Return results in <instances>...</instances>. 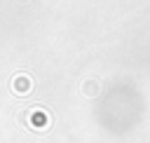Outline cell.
<instances>
[{
  "label": "cell",
  "instance_id": "obj_3",
  "mask_svg": "<svg viewBox=\"0 0 150 143\" xmlns=\"http://www.w3.org/2000/svg\"><path fill=\"white\" fill-rule=\"evenodd\" d=\"M82 94H87L89 98L98 96V82H96V80H89V82H84V84H82Z\"/></svg>",
  "mask_w": 150,
  "mask_h": 143
},
{
  "label": "cell",
  "instance_id": "obj_1",
  "mask_svg": "<svg viewBox=\"0 0 150 143\" xmlns=\"http://www.w3.org/2000/svg\"><path fill=\"white\" fill-rule=\"evenodd\" d=\"M9 89H12L16 96H26V94H30V89H33V80H30V75H26V73H16V75L12 77V82H9Z\"/></svg>",
  "mask_w": 150,
  "mask_h": 143
},
{
  "label": "cell",
  "instance_id": "obj_2",
  "mask_svg": "<svg viewBox=\"0 0 150 143\" xmlns=\"http://www.w3.org/2000/svg\"><path fill=\"white\" fill-rule=\"evenodd\" d=\"M28 120H30V124H33L35 129H47V127H49V115H47L42 108H33L30 115H28Z\"/></svg>",
  "mask_w": 150,
  "mask_h": 143
}]
</instances>
